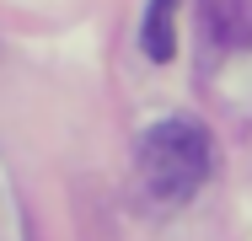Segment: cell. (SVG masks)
<instances>
[{"label":"cell","mask_w":252,"mask_h":241,"mask_svg":"<svg viewBox=\"0 0 252 241\" xmlns=\"http://www.w3.org/2000/svg\"><path fill=\"white\" fill-rule=\"evenodd\" d=\"M215 172V140L199 118H161L140 140V182L156 209H183Z\"/></svg>","instance_id":"6da1fadb"},{"label":"cell","mask_w":252,"mask_h":241,"mask_svg":"<svg viewBox=\"0 0 252 241\" xmlns=\"http://www.w3.org/2000/svg\"><path fill=\"white\" fill-rule=\"evenodd\" d=\"M209 32L220 38V48H247L252 43V0H199Z\"/></svg>","instance_id":"7a4b0ae2"},{"label":"cell","mask_w":252,"mask_h":241,"mask_svg":"<svg viewBox=\"0 0 252 241\" xmlns=\"http://www.w3.org/2000/svg\"><path fill=\"white\" fill-rule=\"evenodd\" d=\"M177 5H183V0H151V11H145L140 48L151 54L156 64H166V59L177 54Z\"/></svg>","instance_id":"3957f363"}]
</instances>
